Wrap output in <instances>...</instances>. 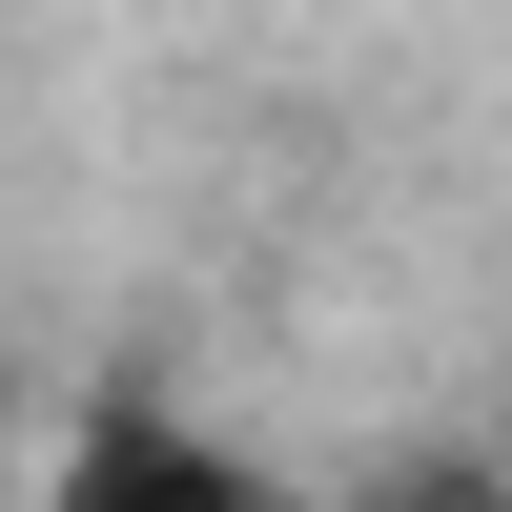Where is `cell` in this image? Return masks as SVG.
<instances>
[{"mask_svg":"<svg viewBox=\"0 0 512 512\" xmlns=\"http://www.w3.org/2000/svg\"><path fill=\"white\" fill-rule=\"evenodd\" d=\"M0 512H308V472H267L246 431H205L185 390H103V410L41 431V472Z\"/></svg>","mask_w":512,"mask_h":512,"instance_id":"obj_1","label":"cell"},{"mask_svg":"<svg viewBox=\"0 0 512 512\" xmlns=\"http://www.w3.org/2000/svg\"><path fill=\"white\" fill-rule=\"evenodd\" d=\"M308 512H512V451H390V472H349Z\"/></svg>","mask_w":512,"mask_h":512,"instance_id":"obj_2","label":"cell"}]
</instances>
